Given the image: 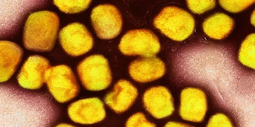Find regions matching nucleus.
Listing matches in <instances>:
<instances>
[{"instance_id":"f257e3e1","label":"nucleus","mask_w":255,"mask_h":127,"mask_svg":"<svg viewBox=\"0 0 255 127\" xmlns=\"http://www.w3.org/2000/svg\"><path fill=\"white\" fill-rule=\"evenodd\" d=\"M57 107L41 93L12 83L0 85L1 127H48L58 118Z\"/></svg>"},{"instance_id":"412c9836","label":"nucleus","mask_w":255,"mask_h":127,"mask_svg":"<svg viewBox=\"0 0 255 127\" xmlns=\"http://www.w3.org/2000/svg\"><path fill=\"white\" fill-rule=\"evenodd\" d=\"M126 127H155L156 125L146 119L141 113H137L132 116L126 123Z\"/></svg>"},{"instance_id":"20e7f679","label":"nucleus","mask_w":255,"mask_h":127,"mask_svg":"<svg viewBox=\"0 0 255 127\" xmlns=\"http://www.w3.org/2000/svg\"><path fill=\"white\" fill-rule=\"evenodd\" d=\"M79 78L87 89L98 91L108 87L112 81L107 59L100 55H94L82 61L77 67Z\"/></svg>"},{"instance_id":"f8f14e48","label":"nucleus","mask_w":255,"mask_h":127,"mask_svg":"<svg viewBox=\"0 0 255 127\" xmlns=\"http://www.w3.org/2000/svg\"><path fill=\"white\" fill-rule=\"evenodd\" d=\"M144 106L154 117H168L174 110L173 100L169 90L163 86L152 87L145 92L143 98Z\"/></svg>"},{"instance_id":"f3484780","label":"nucleus","mask_w":255,"mask_h":127,"mask_svg":"<svg viewBox=\"0 0 255 127\" xmlns=\"http://www.w3.org/2000/svg\"><path fill=\"white\" fill-rule=\"evenodd\" d=\"M255 35H248L242 42L240 48L238 60L243 65L252 68H255Z\"/></svg>"},{"instance_id":"6e6552de","label":"nucleus","mask_w":255,"mask_h":127,"mask_svg":"<svg viewBox=\"0 0 255 127\" xmlns=\"http://www.w3.org/2000/svg\"><path fill=\"white\" fill-rule=\"evenodd\" d=\"M59 39L64 51L72 56H79L88 52L94 43L93 38L88 29L78 23L69 24L62 29Z\"/></svg>"},{"instance_id":"4468645a","label":"nucleus","mask_w":255,"mask_h":127,"mask_svg":"<svg viewBox=\"0 0 255 127\" xmlns=\"http://www.w3.org/2000/svg\"><path fill=\"white\" fill-rule=\"evenodd\" d=\"M138 95L137 89L130 82L121 80L115 85L113 90L104 98L106 104L117 113L127 110Z\"/></svg>"},{"instance_id":"dca6fc26","label":"nucleus","mask_w":255,"mask_h":127,"mask_svg":"<svg viewBox=\"0 0 255 127\" xmlns=\"http://www.w3.org/2000/svg\"><path fill=\"white\" fill-rule=\"evenodd\" d=\"M233 20L222 13L215 14L207 18L203 24L205 33L210 38L220 40L226 37L234 27Z\"/></svg>"},{"instance_id":"9d476101","label":"nucleus","mask_w":255,"mask_h":127,"mask_svg":"<svg viewBox=\"0 0 255 127\" xmlns=\"http://www.w3.org/2000/svg\"><path fill=\"white\" fill-rule=\"evenodd\" d=\"M68 113L72 121L83 124L100 122L106 115L103 103L97 98L81 99L71 103Z\"/></svg>"},{"instance_id":"7ed1b4c3","label":"nucleus","mask_w":255,"mask_h":127,"mask_svg":"<svg viewBox=\"0 0 255 127\" xmlns=\"http://www.w3.org/2000/svg\"><path fill=\"white\" fill-rule=\"evenodd\" d=\"M154 25L162 33L177 41L183 40L192 33L195 22L192 16L180 8H163L154 20Z\"/></svg>"},{"instance_id":"39448f33","label":"nucleus","mask_w":255,"mask_h":127,"mask_svg":"<svg viewBox=\"0 0 255 127\" xmlns=\"http://www.w3.org/2000/svg\"><path fill=\"white\" fill-rule=\"evenodd\" d=\"M45 82L50 93L59 102L69 101L79 92L76 77L71 68L66 65L50 66L46 73Z\"/></svg>"},{"instance_id":"2eb2a0df","label":"nucleus","mask_w":255,"mask_h":127,"mask_svg":"<svg viewBox=\"0 0 255 127\" xmlns=\"http://www.w3.org/2000/svg\"><path fill=\"white\" fill-rule=\"evenodd\" d=\"M0 82L9 79L16 71L21 60L23 51L16 44L1 41Z\"/></svg>"},{"instance_id":"5701e85b","label":"nucleus","mask_w":255,"mask_h":127,"mask_svg":"<svg viewBox=\"0 0 255 127\" xmlns=\"http://www.w3.org/2000/svg\"><path fill=\"white\" fill-rule=\"evenodd\" d=\"M188 125L184 124L178 123L174 122H170L167 123L165 126V127H185L187 126Z\"/></svg>"},{"instance_id":"4be33fe9","label":"nucleus","mask_w":255,"mask_h":127,"mask_svg":"<svg viewBox=\"0 0 255 127\" xmlns=\"http://www.w3.org/2000/svg\"><path fill=\"white\" fill-rule=\"evenodd\" d=\"M230 119L227 116L221 114H218L210 119L208 126H232Z\"/></svg>"},{"instance_id":"1a4fd4ad","label":"nucleus","mask_w":255,"mask_h":127,"mask_svg":"<svg viewBox=\"0 0 255 127\" xmlns=\"http://www.w3.org/2000/svg\"><path fill=\"white\" fill-rule=\"evenodd\" d=\"M50 67L49 61L45 57L38 55L30 56L17 75L19 85L29 89L40 88L45 82L46 73Z\"/></svg>"},{"instance_id":"a211bd4d","label":"nucleus","mask_w":255,"mask_h":127,"mask_svg":"<svg viewBox=\"0 0 255 127\" xmlns=\"http://www.w3.org/2000/svg\"><path fill=\"white\" fill-rule=\"evenodd\" d=\"M91 0H54L53 3L61 11L72 14L82 11L89 7Z\"/></svg>"},{"instance_id":"0eeeda50","label":"nucleus","mask_w":255,"mask_h":127,"mask_svg":"<svg viewBox=\"0 0 255 127\" xmlns=\"http://www.w3.org/2000/svg\"><path fill=\"white\" fill-rule=\"evenodd\" d=\"M91 17L96 33L101 39L114 38L121 30V16L118 10L113 5L103 4L96 6L92 11Z\"/></svg>"},{"instance_id":"ddd939ff","label":"nucleus","mask_w":255,"mask_h":127,"mask_svg":"<svg viewBox=\"0 0 255 127\" xmlns=\"http://www.w3.org/2000/svg\"><path fill=\"white\" fill-rule=\"evenodd\" d=\"M165 71L164 63L154 57L140 58L132 62L129 67L130 76L134 81L141 83L159 79L164 74Z\"/></svg>"},{"instance_id":"f03ea898","label":"nucleus","mask_w":255,"mask_h":127,"mask_svg":"<svg viewBox=\"0 0 255 127\" xmlns=\"http://www.w3.org/2000/svg\"><path fill=\"white\" fill-rule=\"evenodd\" d=\"M59 25V17L53 12L43 11L32 13L24 27V46L34 51H50L54 45Z\"/></svg>"},{"instance_id":"423d86ee","label":"nucleus","mask_w":255,"mask_h":127,"mask_svg":"<svg viewBox=\"0 0 255 127\" xmlns=\"http://www.w3.org/2000/svg\"><path fill=\"white\" fill-rule=\"evenodd\" d=\"M119 48L126 55L151 57L159 52L161 46L158 37L152 32L139 29L127 32L121 39Z\"/></svg>"},{"instance_id":"9b49d317","label":"nucleus","mask_w":255,"mask_h":127,"mask_svg":"<svg viewBox=\"0 0 255 127\" xmlns=\"http://www.w3.org/2000/svg\"><path fill=\"white\" fill-rule=\"evenodd\" d=\"M207 105L206 95L201 90L189 87L182 91L179 113L183 119L194 122L201 121L206 112Z\"/></svg>"},{"instance_id":"6ab92c4d","label":"nucleus","mask_w":255,"mask_h":127,"mask_svg":"<svg viewBox=\"0 0 255 127\" xmlns=\"http://www.w3.org/2000/svg\"><path fill=\"white\" fill-rule=\"evenodd\" d=\"M254 0H219L221 6L230 12L236 13L246 9L255 2Z\"/></svg>"},{"instance_id":"aec40b11","label":"nucleus","mask_w":255,"mask_h":127,"mask_svg":"<svg viewBox=\"0 0 255 127\" xmlns=\"http://www.w3.org/2000/svg\"><path fill=\"white\" fill-rule=\"evenodd\" d=\"M189 8L194 13L200 14L213 8L215 6L214 0H187Z\"/></svg>"}]
</instances>
